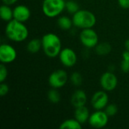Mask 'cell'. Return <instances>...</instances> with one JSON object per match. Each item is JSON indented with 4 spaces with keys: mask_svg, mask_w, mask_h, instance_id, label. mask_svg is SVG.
Returning a JSON list of instances; mask_svg holds the SVG:
<instances>
[{
    "mask_svg": "<svg viewBox=\"0 0 129 129\" xmlns=\"http://www.w3.org/2000/svg\"><path fill=\"white\" fill-rule=\"evenodd\" d=\"M68 80L67 73L63 70H57L51 73L48 78L49 85L53 88H60L63 87Z\"/></svg>",
    "mask_w": 129,
    "mask_h": 129,
    "instance_id": "8992f818",
    "label": "cell"
},
{
    "mask_svg": "<svg viewBox=\"0 0 129 129\" xmlns=\"http://www.w3.org/2000/svg\"><path fill=\"white\" fill-rule=\"evenodd\" d=\"M125 49L129 51V39L126 40L125 42Z\"/></svg>",
    "mask_w": 129,
    "mask_h": 129,
    "instance_id": "f546056e",
    "label": "cell"
},
{
    "mask_svg": "<svg viewBox=\"0 0 129 129\" xmlns=\"http://www.w3.org/2000/svg\"><path fill=\"white\" fill-rule=\"evenodd\" d=\"M17 57V51L14 47L8 44H2L0 46V61L2 63H10Z\"/></svg>",
    "mask_w": 129,
    "mask_h": 129,
    "instance_id": "9c48e42d",
    "label": "cell"
},
{
    "mask_svg": "<svg viewBox=\"0 0 129 129\" xmlns=\"http://www.w3.org/2000/svg\"><path fill=\"white\" fill-rule=\"evenodd\" d=\"M73 23L77 28L84 29L92 28L96 23L95 15L88 10H79L73 16Z\"/></svg>",
    "mask_w": 129,
    "mask_h": 129,
    "instance_id": "3957f363",
    "label": "cell"
},
{
    "mask_svg": "<svg viewBox=\"0 0 129 129\" xmlns=\"http://www.w3.org/2000/svg\"><path fill=\"white\" fill-rule=\"evenodd\" d=\"M65 9H67L69 13L74 14L79 10V6L76 2H75L73 0H69L67 2H66V8Z\"/></svg>",
    "mask_w": 129,
    "mask_h": 129,
    "instance_id": "44dd1931",
    "label": "cell"
},
{
    "mask_svg": "<svg viewBox=\"0 0 129 129\" xmlns=\"http://www.w3.org/2000/svg\"><path fill=\"white\" fill-rule=\"evenodd\" d=\"M112 50L111 45L108 42H102L98 44L95 47V52L100 56H105L110 53Z\"/></svg>",
    "mask_w": 129,
    "mask_h": 129,
    "instance_id": "ac0fdd59",
    "label": "cell"
},
{
    "mask_svg": "<svg viewBox=\"0 0 129 129\" xmlns=\"http://www.w3.org/2000/svg\"><path fill=\"white\" fill-rule=\"evenodd\" d=\"M42 49L46 56L51 58L59 56L61 51V40L56 34L52 33H46L42 39Z\"/></svg>",
    "mask_w": 129,
    "mask_h": 129,
    "instance_id": "7a4b0ae2",
    "label": "cell"
},
{
    "mask_svg": "<svg viewBox=\"0 0 129 129\" xmlns=\"http://www.w3.org/2000/svg\"><path fill=\"white\" fill-rule=\"evenodd\" d=\"M70 81L75 86H79L82 83V76L79 73L75 72L70 76Z\"/></svg>",
    "mask_w": 129,
    "mask_h": 129,
    "instance_id": "7402d4cb",
    "label": "cell"
},
{
    "mask_svg": "<svg viewBox=\"0 0 129 129\" xmlns=\"http://www.w3.org/2000/svg\"><path fill=\"white\" fill-rule=\"evenodd\" d=\"M74 116L76 119H77L81 124H83L88 121L90 117V113L88 109L85 106H82L76 108Z\"/></svg>",
    "mask_w": 129,
    "mask_h": 129,
    "instance_id": "5bb4252c",
    "label": "cell"
},
{
    "mask_svg": "<svg viewBox=\"0 0 129 129\" xmlns=\"http://www.w3.org/2000/svg\"><path fill=\"white\" fill-rule=\"evenodd\" d=\"M122 60H129V51L126 50L122 53Z\"/></svg>",
    "mask_w": 129,
    "mask_h": 129,
    "instance_id": "f1b7e54d",
    "label": "cell"
},
{
    "mask_svg": "<svg viewBox=\"0 0 129 129\" xmlns=\"http://www.w3.org/2000/svg\"><path fill=\"white\" fill-rule=\"evenodd\" d=\"M18 0H2L3 4L7 5H12L15 4Z\"/></svg>",
    "mask_w": 129,
    "mask_h": 129,
    "instance_id": "83f0119b",
    "label": "cell"
},
{
    "mask_svg": "<svg viewBox=\"0 0 129 129\" xmlns=\"http://www.w3.org/2000/svg\"><path fill=\"white\" fill-rule=\"evenodd\" d=\"M8 76V70L4 63L0 65V82H4Z\"/></svg>",
    "mask_w": 129,
    "mask_h": 129,
    "instance_id": "cb8c5ba5",
    "label": "cell"
},
{
    "mask_svg": "<svg viewBox=\"0 0 129 129\" xmlns=\"http://www.w3.org/2000/svg\"><path fill=\"white\" fill-rule=\"evenodd\" d=\"M118 3L119 6L124 9L129 8V0H118Z\"/></svg>",
    "mask_w": 129,
    "mask_h": 129,
    "instance_id": "4316f807",
    "label": "cell"
},
{
    "mask_svg": "<svg viewBox=\"0 0 129 129\" xmlns=\"http://www.w3.org/2000/svg\"><path fill=\"white\" fill-rule=\"evenodd\" d=\"M87 102V95L82 90H76L71 97V104L75 107L85 106Z\"/></svg>",
    "mask_w": 129,
    "mask_h": 129,
    "instance_id": "4fadbf2b",
    "label": "cell"
},
{
    "mask_svg": "<svg viewBox=\"0 0 129 129\" xmlns=\"http://www.w3.org/2000/svg\"><path fill=\"white\" fill-rule=\"evenodd\" d=\"M59 58L62 64L66 67H72L77 62V55L76 52L70 48H66L61 50Z\"/></svg>",
    "mask_w": 129,
    "mask_h": 129,
    "instance_id": "30bf717a",
    "label": "cell"
},
{
    "mask_svg": "<svg viewBox=\"0 0 129 129\" xmlns=\"http://www.w3.org/2000/svg\"><path fill=\"white\" fill-rule=\"evenodd\" d=\"M91 102L94 109L96 110H102L105 109L109 103L108 94L104 91H98L93 94Z\"/></svg>",
    "mask_w": 129,
    "mask_h": 129,
    "instance_id": "8fae6325",
    "label": "cell"
},
{
    "mask_svg": "<svg viewBox=\"0 0 129 129\" xmlns=\"http://www.w3.org/2000/svg\"><path fill=\"white\" fill-rule=\"evenodd\" d=\"M9 91V87L6 83L1 82L0 85V96H5Z\"/></svg>",
    "mask_w": 129,
    "mask_h": 129,
    "instance_id": "d4e9b609",
    "label": "cell"
},
{
    "mask_svg": "<svg viewBox=\"0 0 129 129\" xmlns=\"http://www.w3.org/2000/svg\"><path fill=\"white\" fill-rule=\"evenodd\" d=\"M60 129H81L82 124L76 119H69L65 120L60 125Z\"/></svg>",
    "mask_w": 129,
    "mask_h": 129,
    "instance_id": "e0dca14e",
    "label": "cell"
},
{
    "mask_svg": "<svg viewBox=\"0 0 129 129\" xmlns=\"http://www.w3.org/2000/svg\"><path fill=\"white\" fill-rule=\"evenodd\" d=\"M48 98L51 103L57 104L60 101V94L59 91L57 90V88H53L48 91Z\"/></svg>",
    "mask_w": 129,
    "mask_h": 129,
    "instance_id": "ffe728a7",
    "label": "cell"
},
{
    "mask_svg": "<svg viewBox=\"0 0 129 129\" xmlns=\"http://www.w3.org/2000/svg\"><path fill=\"white\" fill-rule=\"evenodd\" d=\"M13 13H14V19L23 23L27 21L31 16V12L29 8L23 5H19L16 6L13 9Z\"/></svg>",
    "mask_w": 129,
    "mask_h": 129,
    "instance_id": "7c38bea8",
    "label": "cell"
},
{
    "mask_svg": "<svg viewBox=\"0 0 129 129\" xmlns=\"http://www.w3.org/2000/svg\"><path fill=\"white\" fill-rule=\"evenodd\" d=\"M100 84L104 91H111L116 88L118 84V79L113 73L108 71L104 73L101 76Z\"/></svg>",
    "mask_w": 129,
    "mask_h": 129,
    "instance_id": "ba28073f",
    "label": "cell"
},
{
    "mask_svg": "<svg viewBox=\"0 0 129 129\" xmlns=\"http://www.w3.org/2000/svg\"><path fill=\"white\" fill-rule=\"evenodd\" d=\"M79 38L82 44L88 48H95L98 44V36L92 28L82 29Z\"/></svg>",
    "mask_w": 129,
    "mask_h": 129,
    "instance_id": "5b68a950",
    "label": "cell"
},
{
    "mask_svg": "<svg viewBox=\"0 0 129 129\" xmlns=\"http://www.w3.org/2000/svg\"><path fill=\"white\" fill-rule=\"evenodd\" d=\"M0 16L1 18L6 22H9L12 19H14V13L13 10L11 8L10 5H2L0 8Z\"/></svg>",
    "mask_w": 129,
    "mask_h": 129,
    "instance_id": "9a60e30c",
    "label": "cell"
},
{
    "mask_svg": "<svg viewBox=\"0 0 129 129\" xmlns=\"http://www.w3.org/2000/svg\"><path fill=\"white\" fill-rule=\"evenodd\" d=\"M105 112L108 115V116H113L117 113L118 107L116 104H107V106L105 107Z\"/></svg>",
    "mask_w": 129,
    "mask_h": 129,
    "instance_id": "603a6c76",
    "label": "cell"
},
{
    "mask_svg": "<svg viewBox=\"0 0 129 129\" xmlns=\"http://www.w3.org/2000/svg\"><path fill=\"white\" fill-rule=\"evenodd\" d=\"M66 8L64 0H44L42 2V11L50 18L59 16Z\"/></svg>",
    "mask_w": 129,
    "mask_h": 129,
    "instance_id": "277c9868",
    "label": "cell"
},
{
    "mask_svg": "<svg viewBox=\"0 0 129 129\" xmlns=\"http://www.w3.org/2000/svg\"><path fill=\"white\" fill-rule=\"evenodd\" d=\"M5 35L13 42H21L26 39L29 35V31L24 23L12 19L7 23L5 27Z\"/></svg>",
    "mask_w": 129,
    "mask_h": 129,
    "instance_id": "6da1fadb",
    "label": "cell"
},
{
    "mask_svg": "<svg viewBox=\"0 0 129 129\" xmlns=\"http://www.w3.org/2000/svg\"><path fill=\"white\" fill-rule=\"evenodd\" d=\"M42 48V39L40 40L39 39H33L30 40L26 45L27 51L32 54H36L39 52Z\"/></svg>",
    "mask_w": 129,
    "mask_h": 129,
    "instance_id": "2e32d148",
    "label": "cell"
},
{
    "mask_svg": "<svg viewBox=\"0 0 129 129\" xmlns=\"http://www.w3.org/2000/svg\"><path fill=\"white\" fill-rule=\"evenodd\" d=\"M108 120H109V116L105 111L97 110L90 115L88 122L90 124V125L92 126L93 128H102L107 125Z\"/></svg>",
    "mask_w": 129,
    "mask_h": 129,
    "instance_id": "52a82bcc",
    "label": "cell"
},
{
    "mask_svg": "<svg viewBox=\"0 0 129 129\" xmlns=\"http://www.w3.org/2000/svg\"><path fill=\"white\" fill-rule=\"evenodd\" d=\"M121 69L124 73H128L129 72V60H122L121 63Z\"/></svg>",
    "mask_w": 129,
    "mask_h": 129,
    "instance_id": "484cf974",
    "label": "cell"
},
{
    "mask_svg": "<svg viewBox=\"0 0 129 129\" xmlns=\"http://www.w3.org/2000/svg\"><path fill=\"white\" fill-rule=\"evenodd\" d=\"M57 25L58 26L64 30H68L71 29V27L73 25V20H71L70 17L67 16H61L57 20Z\"/></svg>",
    "mask_w": 129,
    "mask_h": 129,
    "instance_id": "d6986e66",
    "label": "cell"
}]
</instances>
